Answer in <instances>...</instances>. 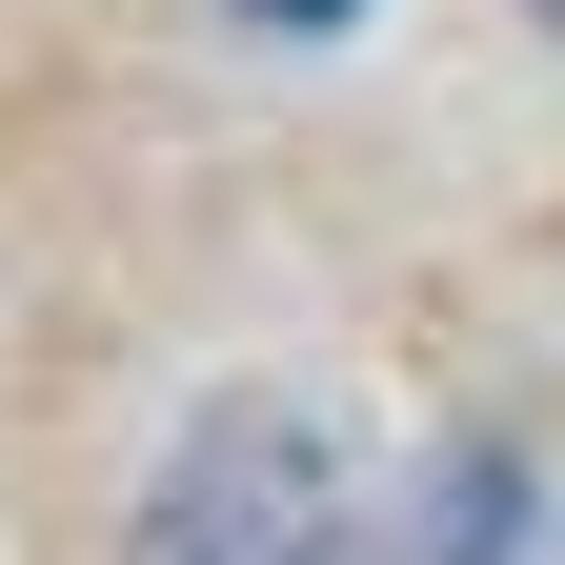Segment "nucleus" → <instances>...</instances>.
<instances>
[{"label":"nucleus","instance_id":"2","mask_svg":"<svg viewBox=\"0 0 565 565\" xmlns=\"http://www.w3.org/2000/svg\"><path fill=\"white\" fill-rule=\"evenodd\" d=\"M243 21H282V41H323V21H364V0H243Z\"/></svg>","mask_w":565,"mask_h":565},{"label":"nucleus","instance_id":"1","mask_svg":"<svg viewBox=\"0 0 565 565\" xmlns=\"http://www.w3.org/2000/svg\"><path fill=\"white\" fill-rule=\"evenodd\" d=\"M141 565H364L323 424H282V404H223V424H202V445L162 465V505H141Z\"/></svg>","mask_w":565,"mask_h":565},{"label":"nucleus","instance_id":"3","mask_svg":"<svg viewBox=\"0 0 565 565\" xmlns=\"http://www.w3.org/2000/svg\"><path fill=\"white\" fill-rule=\"evenodd\" d=\"M525 21H565V0H525Z\"/></svg>","mask_w":565,"mask_h":565}]
</instances>
